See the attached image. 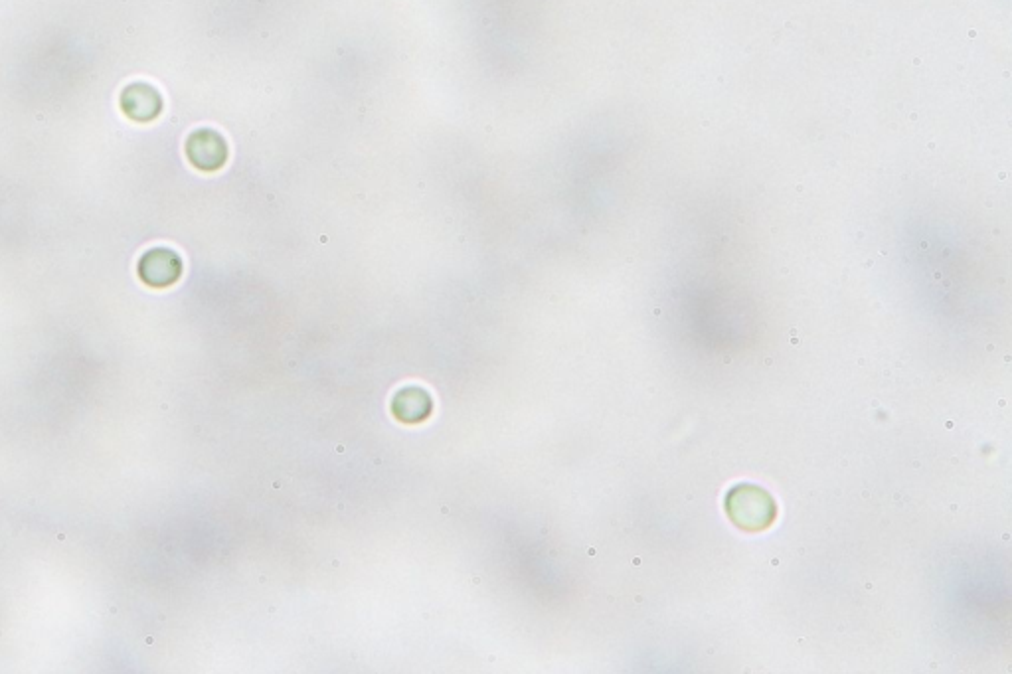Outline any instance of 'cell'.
<instances>
[{"mask_svg": "<svg viewBox=\"0 0 1012 674\" xmlns=\"http://www.w3.org/2000/svg\"><path fill=\"white\" fill-rule=\"evenodd\" d=\"M186 159L194 169L216 172L228 163L230 149L226 139L214 129H198L186 139Z\"/></svg>", "mask_w": 1012, "mask_h": 674, "instance_id": "6da1fadb", "label": "cell"}, {"mask_svg": "<svg viewBox=\"0 0 1012 674\" xmlns=\"http://www.w3.org/2000/svg\"><path fill=\"white\" fill-rule=\"evenodd\" d=\"M121 109L123 113L137 123L155 121L163 111V95L151 84L127 85L121 91Z\"/></svg>", "mask_w": 1012, "mask_h": 674, "instance_id": "7a4b0ae2", "label": "cell"}, {"mask_svg": "<svg viewBox=\"0 0 1012 674\" xmlns=\"http://www.w3.org/2000/svg\"><path fill=\"white\" fill-rule=\"evenodd\" d=\"M141 279L153 287H167L180 277L182 263L170 250H153L139 263Z\"/></svg>", "mask_w": 1012, "mask_h": 674, "instance_id": "3957f363", "label": "cell"}, {"mask_svg": "<svg viewBox=\"0 0 1012 674\" xmlns=\"http://www.w3.org/2000/svg\"><path fill=\"white\" fill-rule=\"evenodd\" d=\"M736 497H738L742 503H746V505H748V508H746V514L738 518V522H740V524H746V526H748V524H756V526H758L761 522H767V520L771 518V503L767 501L765 505H761V501H759V499H761V493H759L758 489H738Z\"/></svg>", "mask_w": 1012, "mask_h": 674, "instance_id": "277c9868", "label": "cell"}]
</instances>
